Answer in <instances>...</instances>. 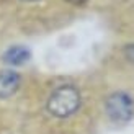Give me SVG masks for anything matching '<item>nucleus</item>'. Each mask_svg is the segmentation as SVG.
Segmentation results:
<instances>
[{
    "instance_id": "nucleus-3",
    "label": "nucleus",
    "mask_w": 134,
    "mask_h": 134,
    "mask_svg": "<svg viewBox=\"0 0 134 134\" xmlns=\"http://www.w3.org/2000/svg\"><path fill=\"white\" fill-rule=\"evenodd\" d=\"M21 85V77L20 74L12 69L0 70V100H7L13 97L18 92Z\"/></svg>"
},
{
    "instance_id": "nucleus-1",
    "label": "nucleus",
    "mask_w": 134,
    "mask_h": 134,
    "mask_svg": "<svg viewBox=\"0 0 134 134\" xmlns=\"http://www.w3.org/2000/svg\"><path fill=\"white\" fill-rule=\"evenodd\" d=\"M82 105V95L75 85L64 83L56 87L46 102V110L51 116L65 119L79 111Z\"/></svg>"
},
{
    "instance_id": "nucleus-5",
    "label": "nucleus",
    "mask_w": 134,
    "mask_h": 134,
    "mask_svg": "<svg viewBox=\"0 0 134 134\" xmlns=\"http://www.w3.org/2000/svg\"><path fill=\"white\" fill-rule=\"evenodd\" d=\"M123 52H124V57L128 59L129 62L134 64V43H131V44L126 46V48L123 49Z\"/></svg>"
},
{
    "instance_id": "nucleus-6",
    "label": "nucleus",
    "mask_w": 134,
    "mask_h": 134,
    "mask_svg": "<svg viewBox=\"0 0 134 134\" xmlns=\"http://www.w3.org/2000/svg\"><path fill=\"white\" fill-rule=\"evenodd\" d=\"M65 2H69L70 5H77V7H82L87 3V0H65Z\"/></svg>"
},
{
    "instance_id": "nucleus-4",
    "label": "nucleus",
    "mask_w": 134,
    "mask_h": 134,
    "mask_svg": "<svg viewBox=\"0 0 134 134\" xmlns=\"http://www.w3.org/2000/svg\"><path fill=\"white\" fill-rule=\"evenodd\" d=\"M30 57H31V52L26 46H12V48H8L3 52L2 61L8 65L16 67V65L26 64L30 61Z\"/></svg>"
},
{
    "instance_id": "nucleus-2",
    "label": "nucleus",
    "mask_w": 134,
    "mask_h": 134,
    "mask_svg": "<svg viewBox=\"0 0 134 134\" xmlns=\"http://www.w3.org/2000/svg\"><path fill=\"white\" fill-rule=\"evenodd\" d=\"M105 111L113 123H128L134 116V100L126 92H115L106 98Z\"/></svg>"
},
{
    "instance_id": "nucleus-7",
    "label": "nucleus",
    "mask_w": 134,
    "mask_h": 134,
    "mask_svg": "<svg viewBox=\"0 0 134 134\" xmlns=\"http://www.w3.org/2000/svg\"><path fill=\"white\" fill-rule=\"evenodd\" d=\"M21 2H36V0H21Z\"/></svg>"
}]
</instances>
